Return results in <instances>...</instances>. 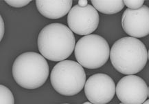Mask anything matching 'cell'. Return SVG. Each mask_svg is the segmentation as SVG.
<instances>
[{
    "mask_svg": "<svg viewBox=\"0 0 149 104\" xmlns=\"http://www.w3.org/2000/svg\"><path fill=\"white\" fill-rule=\"evenodd\" d=\"M74 32L65 25L52 23L45 26L38 36V48L45 59L52 61L65 60L75 48Z\"/></svg>",
    "mask_w": 149,
    "mask_h": 104,
    "instance_id": "1",
    "label": "cell"
},
{
    "mask_svg": "<svg viewBox=\"0 0 149 104\" xmlns=\"http://www.w3.org/2000/svg\"><path fill=\"white\" fill-rule=\"evenodd\" d=\"M109 58L114 68L124 74H135L146 65L148 53L137 38L126 37L118 39L110 50Z\"/></svg>",
    "mask_w": 149,
    "mask_h": 104,
    "instance_id": "2",
    "label": "cell"
},
{
    "mask_svg": "<svg viewBox=\"0 0 149 104\" xmlns=\"http://www.w3.org/2000/svg\"><path fill=\"white\" fill-rule=\"evenodd\" d=\"M49 65L41 54L27 52L20 55L13 65V76L17 84L26 89H37L49 76Z\"/></svg>",
    "mask_w": 149,
    "mask_h": 104,
    "instance_id": "3",
    "label": "cell"
},
{
    "mask_svg": "<svg viewBox=\"0 0 149 104\" xmlns=\"http://www.w3.org/2000/svg\"><path fill=\"white\" fill-rule=\"evenodd\" d=\"M50 82L58 93L67 97L74 96L85 87V70L80 63L74 61H59L52 70Z\"/></svg>",
    "mask_w": 149,
    "mask_h": 104,
    "instance_id": "4",
    "label": "cell"
},
{
    "mask_svg": "<svg viewBox=\"0 0 149 104\" xmlns=\"http://www.w3.org/2000/svg\"><path fill=\"white\" fill-rule=\"evenodd\" d=\"M76 61L87 69H97L104 65L109 58L110 48L102 37L91 34L84 36L76 44Z\"/></svg>",
    "mask_w": 149,
    "mask_h": 104,
    "instance_id": "5",
    "label": "cell"
},
{
    "mask_svg": "<svg viewBox=\"0 0 149 104\" xmlns=\"http://www.w3.org/2000/svg\"><path fill=\"white\" fill-rule=\"evenodd\" d=\"M70 29L78 35L91 34L98 28L99 14L93 6L87 4L81 7L77 4L72 8L68 14Z\"/></svg>",
    "mask_w": 149,
    "mask_h": 104,
    "instance_id": "6",
    "label": "cell"
},
{
    "mask_svg": "<svg viewBox=\"0 0 149 104\" xmlns=\"http://www.w3.org/2000/svg\"><path fill=\"white\" fill-rule=\"evenodd\" d=\"M116 93L121 103L142 104L148 97L146 83L134 74L122 77L116 86Z\"/></svg>",
    "mask_w": 149,
    "mask_h": 104,
    "instance_id": "7",
    "label": "cell"
},
{
    "mask_svg": "<svg viewBox=\"0 0 149 104\" xmlns=\"http://www.w3.org/2000/svg\"><path fill=\"white\" fill-rule=\"evenodd\" d=\"M85 94L91 103H107L111 101L116 94L115 82L107 74H95L86 81Z\"/></svg>",
    "mask_w": 149,
    "mask_h": 104,
    "instance_id": "8",
    "label": "cell"
},
{
    "mask_svg": "<svg viewBox=\"0 0 149 104\" xmlns=\"http://www.w3.org/2000/svg\"><path fill=\"white\" fill-rule=\"evenodd\" d=\"M122 26L127 34L141 38L149 34V8L143 5L137 10L127 8L122 16Z\"/></svg>",
    "mask_w": 149,
    "mask_h": 104,
    "instance_id": "9",
    "label": "cell"
},
{
    "mask_svg": "<svg viewBox=\"0 0 149 104\" xmlns=\"http://www.w3.org/2000/svg\"><path fill=\"white\" fill-rule=\"evenodd\" d=\"M72 0H37L36 6L43 16L57 20L68 14L72 8Z\"/></svg>",
    "mask_w": 149,
    "mask_h": 104,
    "instance_id": "10",
    "label": "cell"
},
{
    "mask_svg": "<svg viewBox=\"0 0 149 104\" xmlns=\"http://www.w3.org/2000/svg\"><path fill=\"white\" fill-rule=\"evenodd\" d=\"M91 4L97 11L106 15L119 13L125 6L122 0H91Z\"/></svg>",
    "mask_w": 149,
    "mask_h": 104,
    "instance_id": "11",
    "label": "cell"
},
{
    "mask_svg": "<svg viewBox=\"0 0 149 104\" xmlns=\"http://www.w3.org/2000/svg\"><path fill=\"white\" fill-rule=\"evenodd\" d=\"M14 103V97L10 90L3 85H0V103L13 104Z\"/></svg>",
    "mask_w": 149,
    "mask_h": 104,
    "instance_id": "12",
    "label": "cell"
},
{
    "mask_svg": "<svg viewBox=\"0 0 149 104\" xmlns=\"http://www.w3.org/2000/svg\"><path fill=\"white\" fill-rule=\"evenodd\" d=\"M125 5L131 10H137L144 4V0H124Z\"/></svg>",
    "mask_w": 149,
    "mask_h": 104,
    "instance_id": "13",
    "label": "cell"
},
{
    "mask_svg": "<svg viewBox=\"0 0 149 104\" xmlns=\"http://www.w3.org/2000/svg\"><path fill=\"white\" fill-rule=\"evenodd\" d=\"M5 2L15 8H22L31 2V0H5Z\"/></svg>",
    "mask_w": 149,
    "mask_h": 104,
    "instance_id": "14",
    "label": "cell"
},
{
    "mask_svg": "<svg viewBox=\"0 0 149 104\" xmlns=\"http://www.w3.org/2000/svg\"><path fill=\"white\" fill-rule=\"evenodd\" d=\"M0 40L3 39V34H4V22L2 19V17L0 16Z\"/></svg>",
    "mask_w": 149,
    "mask_h": 104,
    "instance_id": "15",
    "label": "cell"
},
{
    "mask_svg": "<svg viewBox=\"0 0 149 104\" xmlns=\"http://www.w3.org/2000/svg\"><path fill=\"white\" fill-rule=\"evenodd\" d=\"M88 1L87 0H79L78 1V5L81 7H85L87 5Z\"/></svg>",
    "mask_w": 149,
    "mask_h": 104,
    "instance_id": "16",
    "label": "cell"
},
{
    "mask_svg": "<svg viewBox=\"0 0 149 104\" xmlns=\"http://www.w3.org/2000/svg\"><path fill=\"white\" fill-rule=\"evenodd\" d=\"M148 103H149V101H148V100H147V101H144V102H143V103H144V104H146V103H147V104H148Z\"/></svg>",
    "mask_w": 149,
    "mask_h": 104,
    "instance_id": "17",
    "label": "cell"
},
{
    "mask_svg": "<svg viewBox=\"0 0 149 104\" xmlns=\"http://www.w3.org/2000/svg\"><path fill=\"white\" fill-rule=\"evenodd\" d=\"M84 104H91V102H84Z\"/></svg>",
    "mask_w": 149,
    "mask_h": 104,
    "instance_id": "18",
    "label": "cell"
}]
</instances>
